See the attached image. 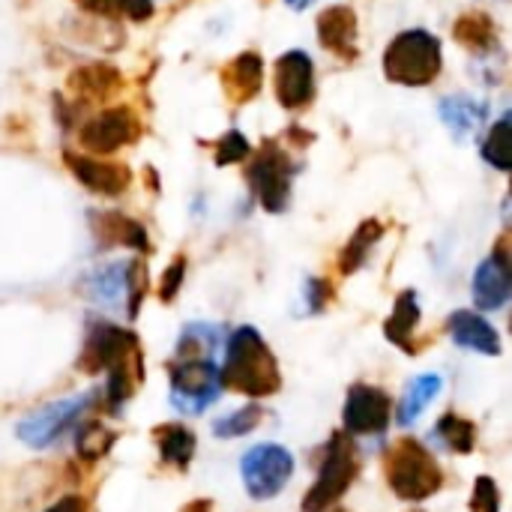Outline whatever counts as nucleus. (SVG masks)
<instances>
[{
  "label": "nucleus",
  "instance_id": "obj_1",
  "mask_svg": "<svg viewBox=\"0 0 512 512\" xmlns=\"http://www.w3.org/2000/svg\"><path fill=\"white\" fill-rule=\"evenodd\" d=\"M78 372L105 375L102 405L108 414H120L144 381V354L138 336L111 321H90L78 354Z\"/></svg>",
  "mask_w": 512,
  "mask_h": 512
},
{
  "label": "nucleus",
  "instance_id": "obj_2",
  "mask_svg": "<svg viewBox=\"0 0 512 512\" xmlns=\"http://www.w3.org/2000/svg\"><path fill=\"white\" fill-rule=\"evenodd\" d=\"M222 390L240 393L249 402L270 399L282 390V372L273 348L255 327H237L225 342V360L219 366Z\"/></svg>",
  "mask_w": 512,
  "mask_h": 512
},
{
  "label": "nucleus",
  "instance_id": "obj_3",
  "mask_svg": "<svg viewBox=\"0 0 512 512\" xmlns=\"http://www.w3.org/2000/svg\"><path fill=\"white\" fill-rule=\"evenodd\" d=\"M384 480L399 501L420 504L444 489V471L432 450L417 438H399L384 453Z\"/></svg>",
  "mask_w": 512,
  "mask_h": 512
},
{
  "label": "nucleus",
  "instance_id": "obj_4",
  "mask_svg": "<svg viewBox=\"0 0 512 512\" xmlns=\"http://www.w3.org/2000/svg\"><path fill=\"white\" fill-rule=\"evenodd\" d=\"M357 477H360V450H357L354 438L345 429L342 432H333L330 441L324 444V456H321L318 477L309 486L300 510L327 512L339 498L348 495V489L354 486Z\"/></svg>",
  "mask_w": 512,
  "mask_h": 512
},
{
  "label": "nucleus",
  "instance_id": "obj_5",
  "mask_svg": "<svg viewBox=\"0 0 512 512\" xmlns=\"http://www.w3.org/2000/svg\"><path fill=\"white\" fill-rule=\"evenodd\" d=\"M441 69H444L441 39L432 36L429 30L399 33L384 54L387 78L405 87H426L441 75Z\"/></svg>",
  "mask_w": 512,
  "mask_h": 512
},
{
  "label": "nucleus",
  "instance_id": "obj_6",
  "mask_svg": "<svg viewBox=\"0 0 512 512\" xmlns=\"http://www.w3.org/2000/svg\"><path fill=\"white\" fill-rule=\"evenodd\" d=\"M99 402H102V390H87V393H75V396L57 399V402H51V405L27 414L15 426V435H18L21 444H27L33 450H48L69 429H75Z\"/></svg>",
  "mask_w": 512,
  "mask_h": 512
},
{
  "label": "nucleus",
  "instance_id": "obj_7",
  "mask_svg": "<svg viewBox=\"0 0 512 512\" xmlns=\"http://www.w3.org/2000/svg\"><path fill=\"white\" fill-rule=\"evenodd\" d=\"M294 477V456L282 444H255L240 456V480L252 501H273Z\"/></svg>",
  "mask_w": 512,
  "mask_h": 512
},
{
  "label": "nucleus",
  "instance_id": "obj_8",
  "mask_svg": "<svg viewBox=\"0 0 512 512\" xmlns=\"http://www.w3.org/2000/svg\"><path fill=\"white\" fill-rule=\"evenodd\" d=\"M168 387L171 405L186 414H204L222 396L219 384V363L216 360H174L168 363Z\"/></svg>",
  "mask_w": 512,
  "mask_h": 512
},
{
  "label": "nucleus",
  "instance_id": "obj_9",
  "mask_svg": "<svg viewBox=\"0 0 512 512\" xmlns=\"http://www.w3.org/2000/svg\"><path fill=\"white\" fill-rule=\"evenodd\" d=\"M291 180H294V162L288 159V153L276 144L261 147L249 165V183L267 213H282L288 207Z\"/></svg>",
  "mask_w": 512,
  "mask_h": 512
},
{
  "label": "nucleus",
  "instance_id": "obj_10",
  "mask_svg": "<svg viewBox=\"0 0 512 512\" xmlns=\"http://www.w3.org/2000/svg\"><path fill=\"white\" fill-rule=\"evenodd\" d=\"M342 423L351 438L384 435L393 423V399L375 384H351L342 408Z\"/></svg>",
  "mask_w": 512,
  "mask_h": 512
},
{
  "label": "nucleus",
  "instance_id": "obj_11",
  "mask_svg": "<svg viewBox=\"0 0 512 512\" xmlns=\"http://www.w3.org/2000/svg\"><path fill=\"white\" fill-rule=\"evenodd\" d=\"M141 135V120L132 108L126 105H117V108H105L102 114L90 117L78 138H81V147L96 153V156H108L132 141H138Z\"/></svg>",
  "mask_w": 512,
  "mask_h": 512
},
{
  "label": "nucleus",
  "instance_id": "obj_12",
  "mask_svg": "<svg viewBox=\"0 0 512 512\" xmlns=\"http://www.w3.org/2000/svg\"><path fill=\"white\" fill-rule=\"evenodd\" d=\"M276 99L282 108H306L315 96V63L306 51H288L276 60Z\"/></svg>",
  "mask_w": 512,
  "mask_h": 512
},
{
  "label": "nucleus",
  "instance_id": "obj_13",
  "mask_svg": "<svg viewBox=\"0 0 512 512\" xmlns=\"http://www.w3.org/2000/svg\"><path fill=\"white\" fill-rule=\"evenodd\" d=\"M474 306L483 312H498L510 303L512 294V267L507 243L501 240L495 252L477 267L474 273Z\"/></svg>",
  "mask_w": 512,
  "mask_h": 512
},
{
  "label": "nucleus",
  "instance_id": "obj_14",
  "mask_svg": "<svg viewBox=\"0 0 512 512\" xmlns=\"http://www.w3.org/2000/svg\"><path fill=\"white\" fill-rule=\"evenodd\" d=\"M69 171L75 174V180L81 186H87L90 192L96 195H123L132 183V174L129 168L123 165H114V162H102V159H93V156H78V153H66L63 156Z\"/></svg>",
  "mask_w": 512,
  "mask_h": 512
},
{
  "label": "nucleus",
  "instance_id": "obj_15",
  "mask_svg": "<svg viewBox=\"0 0 512 512\" xmlns=\"http://www.w3.org/2000/svg\"><path fill=\"white\" fill-rule=\"evenodd\" d=\"M447 333L465 351H474V354H483V357H501L504 354L501 333L477 312H468V309L453 312L447 318Z\"/></svg>",
  "mask_w": 512,
  "mask_h": 512
},
{
  "label": "nucleus",
  "instance_id": "obj_16",
  "mask_svg": "<svg viewBox=\"0 0 512 512\" xmlns=\"http://www.w3.org/2000/svg\"><path fill=\"white\" fill-rule=\"evenodd\" d=\"M318 39L339 57H357V15L351 6H330L318 15Z\"/></svg>",
  "mask_w": 512,
  "mask_h": 512
},
{
  "label": "nucleus",
  "instance_id": "obj_17",
  "mask_svg": "<svg viewBox=\"0 0 512 512\" xmlns=\"http://www.w3.org/2000/svg\"><path fill=\"white\" fill-rule=\"evenodd\" d=\"M150 441L156 444L159 462L165 468H177V471H186L195 459V450H198L195 432L183 423H159L150 432Z\"/></svg>",
  "mask_w": 512,
  "mask_h": 512
},
{
  "label": "nucleus",
  "instance_id": "obj_18",
  "mask_svg": "<svg viewBox=\"0 0 512 512\" xmlns=\"http://www.w3.org/2000/svg\"><path fill=\"white\" fill-rule=\"evenodd\" d=\"M417 324H420V297H417V291L408 288L396 297V306H393L390 318L384 321V339L414 357V354H420V345L414 342Z\"/></svg>",
  "mask_w": 512,
  "mask_h": 512
},
{
  "label": "nucleus",
  "instance_id": "obj_19",
  "mask_svg": "<svg viewBox=\"0 0 512 512\" xmlns=\"http://www.w3.org/2000/svg\"><path fill=\"white\" fill-rule=\"evenodd\" d=\"M261 81H264V63H261V57H258L255 51L237 54V57L225 66V72H222V84H225V90H228V96H231L234 102H249V99H255L258 90H261Z\"/></svg>",
  "mask_w": 512,
  "mask_h": 512
},
{
  "label": "nucleus",
  "instance_id": "obj_20",
  "mask_svg": "<svg viewBox=\"0 0 512 512\" xmlns=\"http://www.w3.org/2000/svg\"><path fill=\"white\" fill-rule=\"evenodd\" d=\"M90 228H93L96 240H102V243H117V246H129L138 252L150 249L144 225H138L135 219L123 216V213H90Z\"/></svg>",
  "mask_w": 512,
  "mask_h": 512
},
{
  "label": "nucleus",
  "instance_id": "obj_21",
  "mask_svg": "<svg viewBox=\"0 0 512 512\" xmlns=\"http://www.w3.org/2000/svg\"><path fill=\"white\" fill-rule=\"evenodd\" d=\"M438 111H441V120L453 132L456 141L471 138L480 129V123L486 120V114H489V108L483 102H474V99H465V96H447V99H441Z\"/></svg>",
  "mask_w": 512,
  "mask_h": 512
},
{
  "label": "nucleus",
  "instance_id": "obj_22",
  "mask_svg": "<svg viewBox=\"0 0 512 512\" xmlns=\"http://www.w3.org/2000/svg\"><path fill=\"white\" fill-rule=\"evenodd\" d=\"M441 390H444V378H441V375H435V372L417 375V378L405 387V393H402L396 423H402V426L417 423V420L426 414V408L435 402V396H438Z\"/></svg>",
  "mask_w": 512,
  "mask_h": 512
},
{
  "label": "nucleus",
  "instance_id": "obj_23",
  "mask_svg": "<svg viewBox=\"0 0 512 512\" xmlns=\"http://www.w3.org/2000/svg\"><path fill=\"white\" fill-rule=\"evenodd\" d=\"M117 429H111L108 423L102 420H81L75 426V453L81 462L87 465H96L99 459H105L111 453V447L117 444Z\"/></svg>",
  "mask_w": 512,
  "mask_h": 512
},
{
  "label": "nucleus",
  "instance_id": "obj_24",
  "mask_svg": "<svg viewBox=\"0 0 512 512\" xmlns=\"http://www.w3.org/2000/svg\"><path fill=\"white\" fill-rule=\"evenodd\" d=\"M222 345V333L213 324H186L177 345L174 360H213Z\"/></svg>",
  "mask_w": 512,
  "mask_h": 512
},
{
  "label": "nucleus",
  "instance_id": "obj_25",
  "mask_svg": "<svg viewBox=\"0 0 512 512\" xmlns=\"http://www.w3.org/2000/svg\"><path fill=\"white\" fill-rule=\"evenodd\" d=\"M123 282H126V264L123 261H114V264H105V267L87 273L84 282H81V291L93 303L117 306V300L123 297Z\"/></svg>",
  "mask_w": 512,
  "mask_h": 512
},
{
  "label": "nucleus",
  "instance_id": "obj_26",
  "mask_svg": "<svg viewBox=\"0 0 512 512\" xmlns=\"http://www.w3.org/2000/svg\"><path fill=\"white\" fill-rule=\"evenodd\" d=\"M69 87L87 99H108L120 87V72L105 63H90V66H81L72 72Z\"/></svg>",
  "mask_w": 512,
  "mask_h": 512
},
{
  "label": "nucleus",
  "instance_id": "obj_27",
  "mask_svg": "<svg viewBox=\"0 0 512 512\" xmlns=\"http://www.w3.org/2000/svg\"><path fill=\"white\" fill-rule=\"evenodd\" d=\"M453 36L456 42H462L465 48L471 51H492L498 48V30H495V21L492 15L474 9V12H465L456 27H453Z\"/></svg>",
  "mask_w": 512,
  "mask_h": 512
},
{
  "label": "nucleus",
  "instance_id": "obj_28",
  "mask_svg": "<svg viewBox=\"0 0 512 512\" xmlns=\"http://www.w3.org/2000/svg\"><path fill=\"white\" fill-rule=\"evenodd\" d=\"M435 435H438V438L444 441V447H447L450 453H456V456H471V453L477 450V426H474L468 417L456 414V411H447V414L438 417Z\"/></svg>",
  "mask_w": 512,
  "mask_h": 512
},
{
  "label": "nucleus",
  "instance_id": "obj_29",
  "mask_svg": "<svg viewBox=\"0 0 512 512\" xmlns=\"http://www.w3.org/2000/svg\"><path fill=\"white\" fill-rule=\"evenodd\" d=\"M381 237H384V225H381L378 219H366V222L354 231V237L345 243V249H342V255H339V270H342L345 276L357 273V270L366 264L372 246H375Z\"/></svg>",
  "mask_w": 512,
  "mask_h": 512
},
{
  "label": "nucleus",
  "instance_id": "obj_30",
  "mask_svg": "<svg viewBox=\"0 0 512 512\" xmlns=\"http://www.w3.org/2000/svg\"><path fill=\"white\" fill-rule=\"evenodd\" d=\"M264 417H267V411H264L258 402H249V405H243V408H237V411H231V414L213 420L210 429H213L216 438H225V441H231V438H246L249 432H255V429L261 426Z\"/></svg>",
  "mask_w": 512,
  "mask_h": 512
},
{
  "label": "nucleus",
  "instance_id": "obj_31",
  "mask_svg": "<svg viewBox=\"0 0 512 512\" xmlns=\"http://www.w3.org/2000/svg\"><path fill=\"white\" fill-rule=\"evenodd\" d=\"M483 159L498 168V171H510L512 165V132H510V114H501V120L489 129L486 141H483Z\"/></svg>",
  "mask_w": 512,
  "mask_h": 512
},
{
  "label": "nucleus",
  "instance_id": "obj_32",
  "mask_svg": "<svg viewBox=\"0 0 512 512\" xmlns=\"http://www.w3.org/2000/svg\"><path fill=\"white\" fill-rule=\"evenodd\" d=\"M147 288H150V279H147L144 261H129L126 264V282H123V297H126V315L129 318H138L141 303L147 297Z\"/></svg>",
  "mask_w": 512,
  "mask_h": 512
},
{
  "label": "nucleus",
  "instance_id": "obj_33",
  "mask_svg": "<svg viewBox=\"0 0 512 512\" xmlns=\"http://www.w3.org/2000/svg\"><path fill=\"white\" fill-rule=\"evenodd\" d=\"M471 512H501V486L495 477L480 474L474 480V492H471Z\"/></svg>",
  "mask_w": 512,
  "mask_h": 512
},
{
  "label": "nucleus",
  "instance_id": "obj_34",
  "mask_svg": "<svg viewBox=\"0 0 512 512\" xmlns=\"http://www.w3.org/2000/svg\"><path fill=\"white\" fill-rule=\"evenodd\" d=\"M246 156H249V141L240 132H228L216 144V162L219 165H234V162H243Z\"/></svg>",
  "mask_w": 512,
  "mask_h": 512
},
{
  "label": "nucleus",
  "instance_id": "obj_35",
  "mask_svg": "<svg viewBox=\"0 0 512 512\" xmlns=\"http://www.w3.org/2000/svg\"><path fill=\"white\" fill-rule=\"evenodd\" d=\"M183 276H186V258L180 255V258H174V261L168 264V270H165L162 279H159V300H162V303H171V300L177 297V291H180V285H183Z\"/></svg>",
  "mask_w": 512,
  "mask_h": 512
},
{
  "label": "nucleus",
  "instance_id": "obj_36",
  "mask_svg": "<svg viewBox=\"0 0 512 512\" xmlns=\"http://www.w3.org/2000/svg\"><path fill=\"white\" fill-rule=\"evenodd\" d=\"M303 297H306V312L309 315H318V312L327 309V303L333 297V288H330L327 279H309L306 288H303Z\"/></svg>",
  "mask_w": 512,
  "mask_h": 512
},
{
  "label": "nucleus",
  "instance_id": "obj_37",
  "mask_svg": "<svg viewBox=\"0 0 512 512\" xmlns=\"http://www.w3.org/2000/svg\"><path fill=\"white\" fill-rule=\"evenodd\" d=\"M120 15H129L132 21H144L153 15V0H120Z\"/></svg>",
  "mask_w": 512,
  "mask_h": 512
},
{
  "label": "nucleus",
  "instance_id": "obj_38",
  "mask_svg": "<svg viewBox=\"0 0 512 512\" xmlns=\"http://www.w3.org/2000/svg\"><path fill=\"white\" fill-rule=\"evenodd\" d=\"M42 512H90V504H87L84 495H63V498H57L48 510Z\"/></svg>",
  "mask_w": 512,
  "mask_h": 512
},
{
  "label": "nucleus",
  "instance_id": "obj_39",
  "mask_svg": "<svg viewBox=\"0 0 512 512\" xmlns=\"http://www.w3.org/2000/svg\"><path fill=\"white\" fill-rule=\"evenodd\" d=\"M81 9H87V12H93V15H108V18H114V15H120V0H75Z\"/></svg>",
  "mask_w": 512,
  "mask_h": 512
},
{
  "label": "nucleus",
  "instance_id": "obj_40",
  "mask_svg": "<svg viewBox=\"0 0 512 512\" xmlns=\"http://www.w3.org/2000/svg\"><path fill=\"white\" fill-rule=\"evenodd\" d=\"M180 512H213V501L210 498H195V501L183 504Z\"/></svg>",
  "mask_w": 512,
  "mask_h": 512
},
{
  "label": "nucleus",
  "instance_id": "obj_41",
  "mask_svg": "<svg viewBox=\"0 0 512 512\" xmlns=\"http://www.w3.org/2000/svg\"><path fill=\"white\" fill-rule=\"evenodd\" d=\"M285 3H288L291 9H306V6H309L312 0H285Z\"/></svg>",
  "mask_w": 512,
  "mask_h": 512
},
{
  "label": "nucleus",
  "instance_id": "obj_42",
  "mask_svg": "<svg viewBox=\"0 0 512 512\" xmlns=\"http://www.w3.org/2000/svg\"><path fill=\"white\" fill-rule=\"evenodd\" d=\"M327 512H342V510H327Z\"/></svg>",
  "mask_w": 512,
  "mask_h": 512
},
{
  "label": "nucleus",
  "instance_id": "obj_43",
  "mask_svg": "<svg viewBox=\"0 0 512 512\" xmlns=\"http://www.w3.org/2000/svg\"><path fill=\"white\" fill-rule=\"evenodd\" d=\"M414 512H423V510H414Z\"/></svg>",
  "mask_w": 512,
  "mask_h": 512
}]
</instances>
